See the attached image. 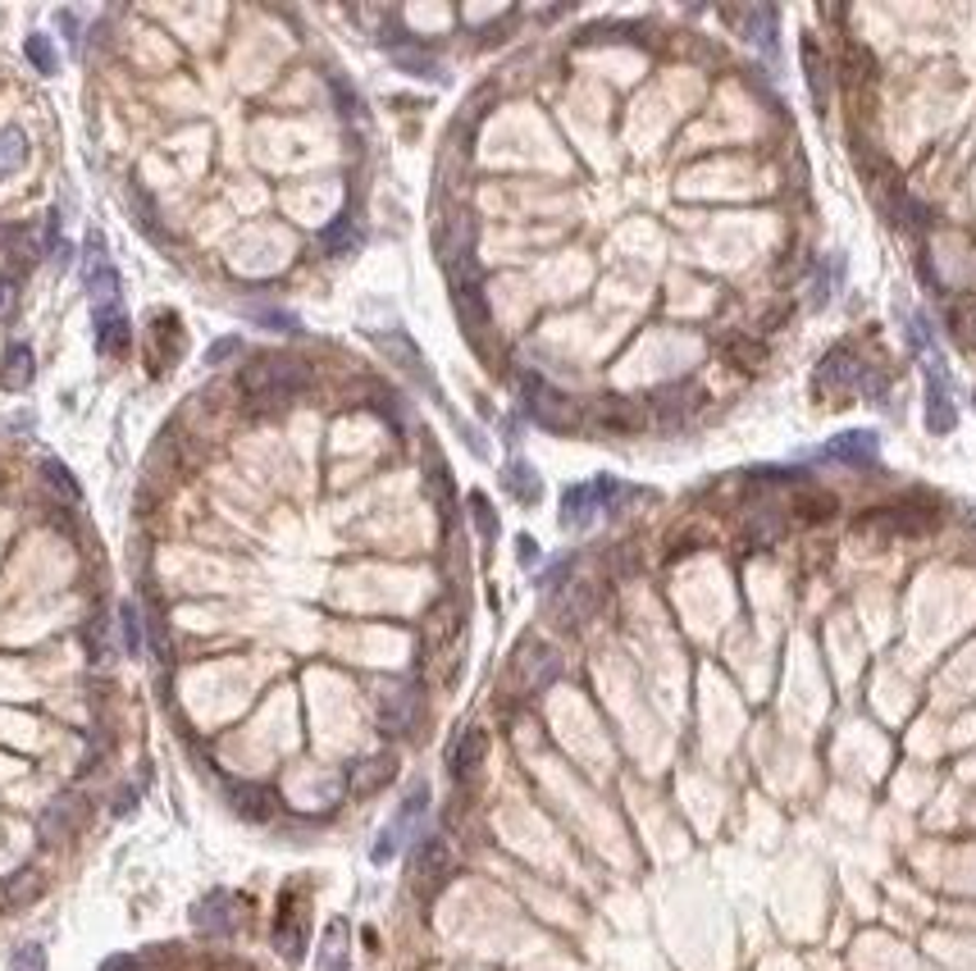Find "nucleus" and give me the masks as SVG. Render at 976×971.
Wrapping results in <instances>:
<instances>
[{"label": "nucleus", "instance_id": "nucleus-31", "mask_svg": "<svg viewBox=\"0 0 976 971\" xmlns=\"http://www.w3.org/2000/svg\"><path fill=\"white\" fill-rule=\"evenodd\" d=\"M37 889H41V880H37V872L33 866H23V872L14 876V880H5V889H0V903H28V899H37Z\"/></svg>", "mask_w": 976, "mask_h": 971}, {"label": "nucleus", "instance_id": "nucleus-12", "mask_svg": "<svg viewBox=\"0 0 976 971\" xmlns=\"http://www.w3.org/2000/svg\"><path fill=\"white\" fill-rule=\"evenodd\" d=\"M603 511V483H575V489H567V498H561V525L567 529H584L588 520H594Z\"/></svg>", "mask_w": 976, "mask_h": 971}, {"label": "nucleus", "instance_id": "nucleus-16", "mask_svg": "<svg viewBox=\"0 0 976 971\" xmlns=\"http://www.w3.org/2000/svg\"><path fill=\"white\" fill-rule=\"evenodd\" d=\"M228 803H234V812L242 816V822H270V816H274V794L265 784L234 780V784H228Z\"/></svg>", "mask_w": 976, "mask_h": 971}, {"label": "nucleus", "instance_id": "nucleus-4", "mask_svg": "<svg viewBox=\"0 0 976 971\" xmlns=\"http://www.w3.org/2000/svg\"><path fill=\"white\" fill-rule=\"evenodd\" d=\"M425 812H429V784H416V789H410V794H406V803L397 807V816H393L389 826H383V835H379V844H374V853H370V858H374L379 866L389 862V858H397V849L406 844L410 835L420 830Z\"/></svg>", "mask_w": 976, "mask_h": 971}, {"label": "nucleus", "instance_id": "nucleus-13", "mask_svg": "<svg viewBox=\"0 0 976 971\" xmlns=\"http://www.w3.org/2000/svg\"><path fill=\"white\" fill-rule=\"evenodd\" d=\"M83 799L79 794H64V799H56L46 807V816H41V839L46 844H60V839H69L73 830H79V822H83Z\"/></svg>", "mask_w": 976, "mask_h": 971}, {"label": "nucleus", "instance_id": "nucleus-37", "mask_svg": "<svg viewBox=\"0 0 976 971\" xmlns=\"http://www.w3.org/2000/svg\"><path fill=\"white\" fill-rule=\"evenodd\" d=\"M726 351L739 361V370H758V365H762V356H766V351H762L758 343H749V338H730Z\"/></svg>", "mask_w": 976, "mask_h": 971}, {"label": "nucleus", "instance_id": "nucleus-9", "mask_svg": "<svg viewBox=\"0 0 976 971\" xmlns=\"http://www.w3.org/2000/svg\"><path fill=\"white\" fill-rule=\"evenodd\" d=\"M416 711H420V694L410 684H393L389 694L379 698V726L389 734H406L416 726Z\"/></svg>", "mask_w": 976, "mask_h": 971}, {"label": "nucleus", "instance_id": "nucleus-26", "mask_svg": "<svg viewBox=\"0 0 976 971\" xmlns=\"http://www.w3.org/2000/svg\"><path fill=\"white\" fill-rule=\"evenodd\" d=\"M320 971H352V958H347V926H343V922H329V931H324V944H320Z\"/></svg>", "mask_w": 976, "mask_h": 971}, {"label": "nucleus", "instance_id": "nucleus-14", "mask_svg": "<svg viewBox=\"0 0 976 971\" xmlns=\"http://www.w3.org/2000/svg\"><path fill=\"white\" fill-rule=\"evenodd\" d=\"M936 525V511H921L913 516V506H885L877 516L858 520V529H881V534H927Z\"/></svg>", "mask_w": 976, "mask_h": 971}, {"label": "nucleus", "instance_id": "nucleus-3", "mask_svg": "<svg viewBox=\"0 0 976 971\" xmlns=\"http://www.w3.org/2000/svg\"><path fill=\"white\" fill-rule=\"evenodd\" d=\"M557 675H561V657L544 638H525L516 657H511V684H516V694H544Z\"/></svg>", "mask_w": 976, "mask_h": 971}, {"label": "nucleus", "instance_id": "nucleus-38", "mask_svg": "<svg viewBox=\"0 0 976 971\" xmlns=\"http://www.w3.org/2000/svg\"><path fill=\"white\" fill-rule=\"evenodd\" d=\"M840 278H844V255H831V274L821 269V278H817V297H812V301H817V305H821V301H831Z\"/></svg>", "mask_w": 976, "mask_h": 971}, {"label": "nucleus", "instance_id": "nucleus-1", "mask_svg": "<svg viewBox=\"0 0 976 971\" xmlns=\"http://www.w3.org/2000/svg\"><path fill=\"white\" fill-rule=\"evenodd\" d=\"M306 383H311V370H306V361H297V356H284V351L251 356V361L242 365V374H238V388L247 393L251 406H288L293 397L306 393Z\"/></svg>", "mask_w": 976, "mask_h": 971}, {"label": "nucleus", "instance_id": "nucleus-2", "mask_svg": "<svg viewBox=\"0 0 976 971\" xmlns=\"http://www.w3.org/2000/svg\"><path fill=\"white\" fill-rule=\"evenodd\" d=\"M521 397H525V411H529V420H534L538 429H552V433H575V429L584 424L580 406H575L567 393H561V388L544 383L538 374H525V379H521Z\"/></svg>", "mask_w": 976, "mask_h": 971}, {"label": "nucleus", "instance_id": "nucleus-28", "mask_svg": "<svg viewBox=\"0 0 976 971\" xmlns=\"http://www.w3.org/2000/svg\"><path fill=\"white\" fill-rule=\"evenodd\" d=\"M23 165H28V137L19 128H0V178L19 173Z\"/></svg>", "mask_w": 976, "mask_h": 971}, {"label": "nucleus", "instance_id": "nucleus-8", "mask_svg": "<svg viewBox=\"0 0 976 971\" xmlns=\"http://www.w3.org/2000/svg\"><path fill=\"white\" fill-rule=\"evenodd\" d=\"M274 944H278V954H284L288 962H301V954H306V908L293 903V894H284V903H278Z\"/></svg>", "mask_w": 976, "mask_h": 971}, {"label": "nucleus", "instance_id": "nucleus-19", "mask_svg": "<svg viewBox=\"0 0 976 971\" xmlns=\"http://www.w3.org/2000/svg\"><path fill=\"white\" fill-rule=\"evenodd\" d=\"M689 397H703V393L693 388V383H671V388L653 393V401H648V406H653V411L662 416V424H676V416L685 420V416L693 411V406H699V401H689Z\"/></svg>", "mask_w": 976, "mask_h": 971}, {"label": "nucleus", "instance_id": "nucleus-27", "mask_svg": "<svg viewBox=\"0 0 976 971\" xmlns=\"http://www.w3.org/2000/svg\"><path fill=\"white\" fill-rule=\"evenodd\" d=\"M320 247L329 251V255H352L356 247H361V233H356V224H352V215H338L333 219L324 233H320Z\"/></svg>", "mask_w": 976, "mask_h": 971}, {"label": "nucleus", "instance_id": "nucleus-20", "mask_svg": "<svg viewBox=\"0 0 976 971\" xmlns=\"http://www.w3.org/2000/svg\"><path fill=\"white\" fill-rule=\"evenodd\" d=\"M502 489L516 498L521 506H534L538 498H544V483H538V475H534V466L529 461H507V470H502Z\"/></svg>", "mask_w": 976, "mask_h": 971}, {"label": "nucleus", "instance_id": "nucleus-23", "mask_svg": "<svg viewBox=\"0 0 976 971\" xmlns=\"http://www.w3.org/2000/svg\"><path fill=\"white\" fill-rule=\"evenodd\" d=\"M804 69H808V92H812V106L826 115V87H831V69L821 60V46L812 37H804Z\"/></svg>", "mask_w": 976, "mask_h": 971}, {"label": "nucleus", "instance_id": "nucleus-18", "mask_svg": "<svg viewBox=\"0 0 976 971\" xmlns=\"http://www.w3.org/2000/svg\"><path fill=\"white\" fill-rule=\"evenodd\" d=\"M789 511H794V520H799V525H821V520H831V516H835L840 502H835L831 493H821V489H804V483H799V493H794Z\"/></svg>", "mask_w": 976, "mask_h": 971}, {"label": "nucleus", "instance_id": "nucleus-5", "mask_svg": "<svg viewBox=\"0 0 976 971\" xmlns=\"http://www.w3.org/2000/svg\"><path fill=\"white\" fill-rule=\"evenodd\" d=\"M812 456H817V461H831V466L871 470L881 461V439L871 429H849V433H840V439H831L826 447H817Z\"/></svg>", "mask_w": 976, "mask_h": 971}, {"label": "nucleus", "instance_id": "nucleus-21", "mask_svg": "<svg viewBox=\"0 0 976 971\" xmlns=\"http://www.w3.org/2000/svg\"><path fill=\"white\" fill-rule=\"evenodd\" d=\"M393 771H397V757L379 753V757H370L361 766H352V789H356V794H374V789H383L393 780Z\"/></svg>", "mask_w": 976, "mask_h": 971}, {"label": "nucleus", "instance_id": "nucleus-29", "mask_svg": "<svg viewBox=\"0 0 976 971\" xmlns=\"http://www.w3.org/2000/svg\"><path fill=\"white\" fill-rule=\"evenodd\" d=\"M393 64L406 69V73H416V79H439V60L425 56V50H416V46H397L393 50Z\"/></svg>", "mask_w": 976, "mask_h": 971}, {"label": "nucleus", "instance_id": "nucleus-36", "mask_svg": "<svg viewBox=\"0 0 976 971\" xmlns=\"http://www.w3.org/2000/svg\"><path fill=\"white\" fill-rule=\"evenodd\" d=\"M10 971H46V949L41 944H19L10 958Z\"/></svg>", "mask_w": 976, "mask_h": 971}, {"label": "nucleus", "instance_id": "nucleus-25", "mask_svg": "<svg viewBox=\"0 0 976 971\" xmlns=\"http://www.w3.org/2000/svg\"><path fill=\"white\" fill-rule=\"evenodd\" d=\"M96 347L106 351V356H123V347H128V320H123V311H100L96 315Z\"/></svg>", "mask_w": 976, "mask_h": 971}, {"label": "nucleus", "instance_id": "nucleus-15", "mask_svg": "<svg viewBox=\"0 0 976 971\" xmlns=\"http://www.w3.org/2000/svg\"><path fill=\"white\" fill-rule=\"evenodd\" d=\"M192 926L201 935H234V926H238L234 899H228V894H211V899H201L192 908Z\"/></svg>", "mask_w": 976, "mask_h": 971}, {"label": "nucleus", "instance_id": "nucleus-11", "mask_svg": "<svg viewBox=\"0 0 976 971\" xmlns=\"http://www.w3.org/2000/svg\"><path fill=\"white\" fill-rule=\"evenodd\" d=\"M484 753H488V734L479 730V726H466L456 734V744H452V753H448V771L456 776V780H471L479 766H484Z\"/></svg>", "mask_w": 976, "mask_h": 971}, {"label": "nucleus", "instance_id": "nucleus-39", "mask_svg": "<svg viewBox=\"0 0 976 971\" xmlns=\"http://www.w3.org/2000/svg\"><path fill=\"white\" fill-rule=\"evenodd\" d=\"M329 87L338 92V106H343V115H356V110H361V100H356V92H352V87H347V83L338 79V73H329Z\"/></svg>", "mask_w": 976, "mask_h": 971}, {"label": "nucleus", "instance_id": "nucleus-22", "mask_svg": "<svg viewBox=\"0 0 976 971\" xmlns=\"http://www.w3.org/2000/svg\"><path fill=\"white\" fill-rule=\"evenodd\" d=\"M598 420H603L607 429L634 433V429H644V406L630 401V397H603V401H598Z\"/></svg>", "mask_w": 976, "mask_h": 971}, {"label": "nucleus", "instance_id": "nucleus-30", "mask_svg": "<svg viewBox=\"0 0 976 971\" xmlns=\"http://www.w3.org/2000/svg\"><path fill=\"white\" fill-rule=\"evenodd\" d=\"M23 50H28V60L37 64V73H46V79H56V73H60V56H56V41H50L46 33H33V37H28V46H23Z\"/></svg>", "mask_w": 976, "mask_h": 971}, {"label": "nucleus", "instance_id": "nucleus-34", "mask_svg": "<svg viewBox=\"0 0 976 971\" xmlns=\"http://www.w3.org/2000/svg\"><path fill=\"white\" fill-rule=\"evenodd\" d=\"M119 625H123V648L128 652H142V616H138V602H123L119 607Z\"/></svg>", "mask_w": 976, "mask_h": 971}, {"label": "nucleus", "instance_id": "nucleus-42", "mask_svg": "<svg viewBox=\"0 0 976 971\" xmlns=\"http://www.w3.org/2000/svg\"><path fill=\"white\" fill-rule=\"evenodd\" d=\"M516 548H521V561H525V566H534V561H538V548H534V539H521Z\"/></svg>", "mask_w": 976, "mask_h": 971}, {"label": "nucleus", "instance_id": "nucleus-10", "mask_svg": "<svg viewBox=\"0 0 976 971\" xmlns=\"http://www.w3.org/2000/svg\"><path fill=\"white\" fill-rule=\"evenodd\" d=\"M594 607H598V589L588 579H571V584H561V594L552 598V616L561 621V625H580V621H588L594 616Z\"/></svg>", "mask_w": 976, "mask_h": 971}, {"label": "nucleus", "instance_id": "nucleus-32", "mask_svg": "<svg viewBox=\"0 0 976 971\" xmlns=\"http://www.w3.org/2000/svg\"><path fill=\"white\" fill-rule=\"evenodd\" d=\"M151 338H156V347H160V356H156L160 370L174 361L178 351H183V338H178V328H174V315H160L156 320V334H151Z\"/></svg>", "mask_w": 976, "mask_h": 971}, {"label": "nucleus", "instance_id": "nucleus-17", "mask_svg": "<svg viewBox=\"0 0 976 971\" xmlns=\"http://www.w3.org/2000/svg\"><path fill=\"white\" fill-rule=\"evenodd\" d=\"M374 343H379L383 351H389L393 361H397V365H402V370H406L410 379H416V383H425V388H433V374L425 370V356L416 351V343H410L406 334H374ZM433 393H439V388H433Z\"/></svg>", "mask_w": 976, "mask_h": 971}, {"label": "nucleus", "instance_id": "nucleus-40", "mask_svg": "<svg viewBox=\"0 0 976 971\" xmlns=\"http://www.w3.org/2000/svg\"><path fill=\"white\" fill-rule=\"evenodd\" d=\"M234 351H238V338H228V343H215L211 351H205V361H211V365H219L224 356H234Z\"/></svg>", "mask_w": 976, "mask_h": 971}, {"label": "nucleus", "instance_id": "nucleus-41", "mask_svg": "<svg viewBox=\"0 0 976 971\" xmlns=\"http://www.w3.org/2000/svg\"><path fill=\"white\" fill-rule=\"evenodd\" d=\"M100 971H138V958H128V954H115V958H106V962H100Z\"/></svg>", "mask_w": 976, "mask_h": 971}, {"label": "nucleus", "instance_id": "nucleus-24", "mask_svg": "<svg viewBox=\"0 0 976 971\" xmlns=\"http://www.w3.org/2000/svg\"><path fill=\"white\" fill-rule=\"evenodd\" d=\"M33 383V351L23 347V343H10V351H5V361H0V388H28Z\"/></svg>", "mask_w": 976, "mask_h": 971}, {"label": "nucleus", "instance_id": "nucleus-6", "mask_svg": "<svg viewBox=\"0 0 976 971\" xmlns=\"http://www.w3.org/2000/svg\"><path fill=\"white\" fill-rule=\"evenodd\" d=\"M448 876H452V849L439 835H425L416 844V858H410V885L420 894H433Z\"/></svg>", "mask_w": 976, "mask_h": 971}, {"label": "nucleus", "instance_id": "nucleus-33", "mask_svg": "<svg viewBox=\"0 0 976 971\" xmlns=\"http://www.w3.org/2000/svg\"><path fill=\"white\" fill-rule=\"evenodd\" d=\"M41 479H46L64 502H79V483H73V475H69L60 461H41Z\"/></svg>", "mask_w": 976, "mask_h": 971}, {"label": "nucleus", "instance_id": "nucleus-7", "mask_svg": "<svg viewBox=\"0 0 976 971\" xmlns=\"http://www.w3.org/2000/svg\"><path fill=\"white\" fill-rule=\"evenodd\" d=\"M867 379H871V370L858 361L849 347H835L826 361H821V370H817V383L826 393H862Z\"/></svg>", "mask_w": 976, "mask_h": 971}, {"label": "nucleus", "instance_id": "nucleus-35", "mask_svg": "<svg viewBox=\"0 0 976 971\" xmlns=\"http://www.w3.org/2000/svg\"><path fill=\"white\" fill-rule=\"evenodd\" d=\"M471 516H475V525H479V539H484V543H493V539H498V516H493V506H488L484 493H471Z\"/></svg>", "mask_w": 976, "mask_h": 971}]
</instances>
